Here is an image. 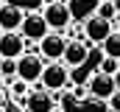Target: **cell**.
I'll use <instances>...</instances> for the list:
<instances>
[{"label":"cell","instance_id":"obj_19","mask_svg":"<svg viewBox=\"0 0 120 112\" xmlns=\"http://www.w3.org/2000/svg\"><path fill=\"white\" fill-rule=\"evenodd\" d=\"M101 73H109V76H115L120 70V64H117V59H109V56H103V62H101V67H98Z\"/></svg>","mask_w":120,"mask_h":112},{"label":"cell","instance_id":"obj_14","mask_svg":"<svg viewBox=\"0 0 120 112\" xmlns=\"http://www.w3.org/2000/svg\"><path fill=\"white\" fill-rule=\"evenodd\" d=\"M28 87H31V84H28V81H22V79H17V81L11 84V98H14L20 107H25V98L31 95V90H28Z\"/></svg>","mask_w":120,"mask_h":112},{"label":"cell","instance_id":"obj_7","mask_svg":"<svg viewBox=\"0 0 120 112\" xmlns=\"http://www.w3.org/2000/svg\"><path fill=\"white\" fill-rule=\"evenodd\" d=\"M112 31H115L112 20H103V17L95 14V17H90V20L84 23V39H87L90 45H103Z\"/></svg>","mask_w":120,"mask_h":112},{"label":"cell","instance_id":"obj_4","mask_svg":"<svg viewBox=\"0 0 120 112\" xmlns=\"http://www.w3.org/2000/svg\"><path fill=\"white\" fill-rule=\"evenodd\" d=\"M20 34H22L28 42H42V39L50 34V25H48L45 14L31 11V14H25V20H22V25H20Z\"/></svg>","mask_w":120,"mask_h":112},{"label":"cell","instance_id":"obj_5","mask_svg":"<svg viewBox=\"0 0 120 112\" xmlns=\"http://www.w3.org/2000/svg\"><path fill=\"white\" fill-rule=\"evenodd\" d=\"M87 90H90V98H95V101H109V98H112V92L117 90V87H115V76L95 70V73H92V79L87 81Z\"/></svg>","mask_w":120,"mask_h":112},{"label":"cell","instance_id":"obj_1","mask_svg":"<svg viewBox=\"0 0 120 112\" xmlns=\"http://www.w3.org/2000/svg\"><path fill=\"white\" fill-rule=\"evenodd\" d=\"M45 59L39 53H22L17 59V79H22V81H42V73H45Z\"/></svg>","mask_w":120,"mask_h":112},{"label":"cell","instance_id":"obj_8","mask_svg":"<svg viewBox=\"0 0 120 112\" xmlns=\"http://www.w3.org/2000/svg\"><path fill=\"white\" fill-rule=\"evenodd\" d=\"M90 42L87 39H67V48H64V56H61V62L73 70V67H81L84 62H87V56H90Z\"/></svg>","mask_w":120,"mask_h":112},{"label":"cell","instance_id":"obj_10","mask_svg":"<svg viewBox=\"0 0 120 112\" xmlns=\"http://www.w3.org/2000/svg\"><path fill=\"white\" fill-rule=\"evenodd\" d=\"M25 109L28 112H53L56 101L50 90H31V95L25 98Z\"/></svg>","mask_w":120,"mask_h":112},{"label":"cell","instance_id":"obj_26","mask_svg":"<svg viewBox=\"0 0 120 112\" xmlns=\"http://www.w3.org/2000/svg\"><path fill=\"white\" fill-rule=\"evenodd\" d=\"M0 6H3V0H0Z\"/></svg>","mask_w":120,"mask_h":112},{"label":"cell","instance_id":"obj_13","mask_svg":"<svg viewBox=\"0 0 120 112\" xmlns=\"http://www.w3.org/2000/svg\"><path fill=\"white\" fill-rule=\"evenodd\" d=\"M101 48H103V53L109 56V59H120V31H112Z\"/></svg>","mask_w":120,"mask_h":112},{"label":"cell","instance_id":"obj_12","mask_svg":"<svg viewBox=\"0 0 120 112\" xmlns=\"http://www.w3.org/2000/svg\"><path fill=\"white\" fill-rule=\"evenodd\" d=\"M22 20H25V11L20 6H11V3L0 6V28L3 31H20Z\"/></svg>","mask_w":120,"mask_h":112},{"label":"cell","instance_id":"obj_6","mask_svg":"<svg viewBox=\"0 0 120 112\" xmlns=\"http://www.w3.org/2000/svg\"><path fill=\"white\" fill-rule=\"evenodd\" d=\"M64 48H67V36L59 34V31H50V34L39 42V56H42L45 62H61Z\"/></svg>","mask_w":120,"mask_h":112},{"label":"cell","instance_id":"obj_16","mask_svg":"<svg viewBox=\"0 0 120 112\" xmlns=\"http://www.w3.org/2000/svg\"><path fill=\"white\" fill-rule=\"evenodd\" d=\"M103 48H101V45H92L90 48V56H87V62H84V64H87V67H92V70H98V67H101V62H103Z\"/></svg>","mask_w":120,"mask_h":112},{"label":"cell","instance_id":"obj_11","mask_svg":"<svg viewBox=\"0 0 120 112\" xmlns=\"http://www.w3.org/2000/svg\"><path fill=\"white\" fill-rule=\"evenodd\" d=\"M98 6H101V0H67L70 17L75 23H87L90 17H95L98 14Z\"/></svg>","mask_w":120,"mask_h":112},{"label":"cell","instance_id":"obj_17","mask_svg":"<svg viewBox=\"0 0 120 112\" xmlns=\"http://www.w3.org/2000/svg\"><path fill=\"white\" fill-rule=\"evenodd\" d=\"M98 17H103V20H115V17H117L115 0H101V6H98Z\"/></svg>","mask_w":120,"mask_h":112},{"label":"cell","instance_id":"obj_22","mask_svg":"<svg viewBox=\"0 0 120 112\" xmlns=\"http://www.w3.org/2000/svg\"><path fill=\"white\" fill-rule=\"evenodd\" d=\"M115 87H117V90H120V70H117V73H115Z\"/></svg>","mask_w":120,"mask_h":112},{"label":"cell","instance_id":"obj_20","mask_svg":"<svg viewBox=\"0 0 120 112\" xmlns=\"http://www.w3.org/2000/svg\"><path fill=\"white\" fill-rule=\"evenodd\" d=\"M70 98H73V101H87V98H90V90H87L84 84H75V87L70 90Z\"/></svg>","mask_w":120,"mask_h":112},{"label":"cell","instance_id":"obj_9","mask_svg":"<svg viewBox=\"0 0 120 112\" xmlns=\"http://www.w3.org/2000/svg\"><path fill=\"white\" fill-rule=\"evenodd\" d=\"M45 20H48V25L53 28V31H67V25H70V8H67V3H61V0H56V3H50V6H45Z\"/></svg>","mask_w":120,"mask_h":112},{"label":"cell","instance_id":"obj_3","mask_svg":"<svg viewBox=\"0 0 120 112\" xmlns=\"http://www.w3.org/2000/svg\"><path fill=\"white\" fill-rule=\"evenodd\" d=\"M28 51V39L20 31H3L0 34V59H20Z\"/></svg>","mask_w":120,"mask_h":112},{"label":"cell","instance_id":"obj_27","mask_svg":"<svg viewBox=\"0 0 120 112\" xmlns=\"http://www.w3.org/2000/svg\"><path fill=\"white\" fill-rule=\"evenodd\" d=\"M0 34H3V28H0Z\"/></svg>","mask_w":120,"mask_h":112},{"label":"cell","instance_id":"obj_2","mask_svg":"<svg viewBox=\"0 0 120 112\" xmlns=\"http://www.w3.org/2000/svg\"><path fill=\"white\" fill-rule=\"evenodd\" d=\"M67 84H70V67L64 62H48L42 73V87L56 92V90H64Z\"/></svg>","mask_w":120,"mask_h":112},{"label":"cell","instance_id":"obj_25","mask_svg":"<svg viewBox=\"0 0 120 112\" xmlns=\"http://www.w3.org/2000/svg\"><path fill=\"white\" fill-rule=\"evenodd\" d=\"M61 3H67V0H61Z\"/></svg>","mask_w":120,"mask_h":112},{"label":"cell","instance_id":"obj_18","mask_svg":"<svg viewBox=\"0 0 120 112\" xmlns=\"http://www.w3.org/2000/svg\"><path fill=\"white\" fill-rule=\"evenodd\" d=\"M0 76L3 79L17 76V59H0Z\"/></svg>","mask_w":120,"mask_h":112},{"label":"cell","instance_id":"obj_24","mask_svg":"<svg viewBox=\"0 0 120 112\" xmlns=\"http://www.w3.org/2000/svg\"><path fill=\"white\" fill-rule=\"evenodd\" d=\"M115 8H117V14H120V0H115Z\"/></svg>","mask_w":120,"mask_h":112},{"label":"cell","instance_id":"obj_21","mask_svg":"<svg viewBox=\"0 0 120 112\" xmlns=\"http://www.w3.org/2000/svg\"><path fill=\"white\" fill-rule=\"evenodd\" d=\"M106 104H109V112H120V90L112 92V98H109Z\"/></svg>","mask_w":120,"mask_h":112},{"label":"cell","instance_id":"obj_23","mask_svg":"<svg viewBox=\"0 0 120 112\" xmlns=\"http://www.w3.org/2000/svg\"><path fill=\"white\" fill-rule=\"evenodd\" d=\"M3 84H6V79H3V76H0V95H3Z\"/></svg>","mask_w":120,"mask_h":112},{"label":"cell","instance_id":"obj_15","mask_svg":"<svg viewBox=\"0 0 120 112\" xmlns=\"http://www.w3.org/2000/svg\"><path fill=\"white\" fill-rule=\"evenodd\" d=\"M92 73H95V70H92V67H87V64L73 67V70H70V84H73V87H75V84H84V87H87V81L92 79Z\"/></svg>","mask_w":120,"mask_h":112}]
</instances>
